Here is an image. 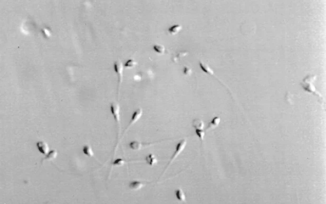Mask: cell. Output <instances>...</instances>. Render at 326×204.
<instances>
[{"label": "cell", "mask_w": 326, "mask_h": 204, "mask_svg": "<svg viewBox=\"0 0 326 204\" xmlns=\"http://www.w3.org/2000/svg\"><path fill=\"white\" fill-rule=\"evenodd\" d=\"M187 145V140L186 139H183V140H182L181 141H179V142L177 143L176 146L175 147V151L174 152V153L173 154V156H172L171 160H169V163L167 165L165 169L164 172H163V175L164 174L165 172H166L167 170L169 168V167L170 166L171 164H172L175 159L177 158V157L181 154L183 151L184 150V149L185 148L186 146Z\"/></svg>", "instance_id": "cell-2"}, {"label": "cell", "mask_w": 326, "mask_h": 204, "mask_svg": "<svg viewBox=\"0 0 326 204\" xmlns=\"http://www.w3.org/2000/svg\"><path fill=\"white\" fill-rule=\"evenodd\" d=\"M175 196L177 200L181 202H186V197L183 190L181 188H178L175 190Z\"/></svg>", "instance_id": "cell-11"}, {"label": "cell", "mask_w": 326, "mask_h": 204, "mask_svg": "<svg viewBox=\"0 0 326 204\" xmlns=\"http://www.w3.org/2000/svg\"><path fill=\"white\" fill-rule=\"evenodd\" d=\"M143 110L141 108H139V109H137V110L135 111L132 114V116L131 117V119H130L128 125L127 126L126 130H125V131H124V135L125 133H126V132L128 130V129L132 126L134 124H135L136 122L138 121L139 119H141V117L143 115Z\"/></svg>", "instance_id": "cell-5"}, {"label": "cell", "mask_w": 326, "mask_h": 204, "mask_svg": "<svg viewBox=\"0 0 326 204\" xmlns=\"http://www.w3.org/2000/svg\"><path fill=\"white\" fill-rule=\"evenodd\" d=\"M145 185V184H144L141 182L138 181H134L130 182L129 185V187L131 190L136 191V190H138L141 189Z\"/></svg>", "instance_id": "cell-9"}, {"label": "cell", "mask_w": 326, "mask_h": 204, "mask_svg": "<svg viewBox=\"0 0 326 204\" xmlns=\"http://www.w3.org/2000/svg\"><path fill=\"white\" fill-rule=\"evenodd\" d=\"M316 79V76L314 75H308L303 80L301 83V85L305 91L313 94L317 96L319 98H321V94L315 89L314 85V82Z\"/></svg>", "instance_id": "cell-1"}, {"label": "cell", "mask_w": 326, "mask_h": 204, "mask_svg": "<svg viewBox=\"0 0 326 204\" xmlns=\"http://www.w3.org/2000/svg\"><path fill=\"white\" fill-rule=\"evenodd\" d=\"M192 126L195 129L203 130L204 128V123L202 120L200 119H194L192 122Z\"/></svg>", "instance_id": "cell-15"}, {"label": "cell", "mask_w": 326, "mask_h": 204, "mask_svg": "<svg viewBox=\"0 0 326 204\" xmlns=\"http://www.w3.org/2000/svg\"><path fill=\"white\" fill-rule=\"evenodd\" d=\"M195 134L196 135L198 136V138H200L202 142H203L204 140L205 135V132L203 130H200V129H195Z\"/></svg>", "instance_id": "cell-18"}, {"label": "cell", "mask_w": 326, "mask_h": 204, "mask_svg": "<svg viewBox=\"0 0 326 204\" xmlns=\"http://www.w3.org/2000/svg\"><path fill=\"white\" fill-rule=\"evenodd\" d=\"M182 29V26L179 24H175L171 26L169 28V34L172 35H175L178 34Z\"/></svg>", "instance_id": "cell-13"}, {"label": "cell", "mask_w": 326, "mask_h": 204, "mask_svg": "<svg viewBox=\"0 0 326 204\" xmlns=\"http://www.w3.org/2000/svg\"><path fill=\"white\" fill-rule=\"evenodd\" d=\"M125 164V161L122 158H118L113 163V166H122L124 165Z\"/></svg>", "instance_id": "cell-20"}, {"label": "cell", "mask_w": 326, "mask_h": 204, "mask_svg": "<svg viewBox=\"0 0 326 204\" xmlns=\"http://www.w3.org/2000/svg\"><path fill=\"white\" fill-rule=\"evenodd\" d=\"M114 70L116 73L117 74L118 77V93H120V86L122 84L123 78V71H124V65L123 63L120 60H118L114 63Z\"/></svg>", "instance_id": "cell-3"}, {"label": "cell", "mask_w": 326, "mask_h": 204, "mask_svg": "<svg viewBox=\"0 0 326 204\" xmlns=\"http://www.w3.org/2000/svg\"><path fill=\"white\" fill-rule=\"evenodd\" d=\"M137 63L136 61H135V60H129L126 62V63L125 64V67L126 68H134L135 66L136 65Z\"/></svg>", "instance_id": "cell-19"}, {"label": "cell", "mask_w": 326, "mask_h": 204, "mask_svg": "<svg viewBox=\"0 0 326 204\" xmlns=\"http://www.w3.org/2000/svg\"><path fill=\"white\" fill-rule=\"evenodd\" d=\"M199 65H200V68H201V70H202L206 74L210 75H211V76H213L215 77H216L218 80L221 81H220V80L218 79L217 76L214 74V72L213 70L210 68V66H209L208 64L202 62V61H199Z\"/></svg>", "instance_id": "cell-6"}, {"label": "cell", "mask_w": 326, "mask_h": 204, "mask_svg": "<svg viewBox=\"0 0 326 204\" xmlns=\"http://www.w3.org/2000/svg\"><path fill=\"white\" fill-rule=\"evenodd\" d=\"M220 121H221V118H220V117L216 116V117H214L212 120L209 123L208 125L207 126L206 130H212V129H214L215 128H217V126L219 125V124H220Z\"/></svg>", "instance_id": "cell-10"}, {"label": "cell", "mask_w": 326, "mask_h": 204, "mask_svg": "<svg viewBox=\"0 0 326 204\" xmlns=\"http://www.w3.org/2000/svg\"><path fill=\"white\" fill-rule=\"evenodd\" d=\"M145 160L149 166H153L157 163V160L153 154H150L145 158Z\"/></svg>", "instance_id": "cell-12"}, {"label": "cell", "mask_w": 326, "mask_h": 204, "mask_svg": "<svg viewBox=\"0 0 326 204\" xmlns=\"http://www.w3.org/2000/svg\"><path fill=\"white\" fill-rule=\"evenodd\" d=\"M58 155V153L57 152L55 149H53V150H51V151L49 152V153H48L47 154V155L45 156L43 159L42 160V162H44V160H54L56 158L57 156Z\"/></svg>", "instance_id": "cell-14"}, {"label": "cell", "mask_w": 326, "mask_h": 204, "mask_svg": "<svg viewBox=\"0 0 326 204\" xmlns=\"http://www.w3.org/2000/svg\"><path fill=\"white\" fill-rule=\"evenodd\" d=\"M148 144H144V143H141L140 142L138 141H137V140H134L132 141L129 143V146L130 147V148L134 151H139L141 149L143 148L144 147L147 146V145Z\"/></svg>", "instance_id": "cell-8"}, {"label": "cell", "mask_w": 326, "mask_h": 204, "mask_svg": "<svg viewBox=\"0 0 326 204\" xmlns=\"http://www.w3.org/2000/svg\"><path fill=\"white\" fill-rule=\"evenodd\" d=\"M153 49L156 53L160 54H163L165 52V48L164 46H163V45L158 44H155L153 46Z\"/></svg>", "instance_id": "cell-17"}, {"label": "cell", "mask_w": 326, "mask_h": 204, "mask_svg": "<svg viewBox=\"0 0 326 204\" xmlns=\"http://www.w3.org/2000/svg\"><path fill=\"white\" fill-rule=\"evenodd\" d=\"M83 152L85 155L89 157H93L94 155V152L90 146L86 145L83 147Z\"/></svg>", "instance_id": "cell-16"}, {"label": "cell", "mask_w": 326, "mask_h": 204, "mask_svg": "<svg viewBox=\"0 0 326 204\" xmlns=\"http://www.w3.org/2000/svg\"><path fill=\"white\" fill-rule=\"evenodd\" d=\"M120 105L117 103L113 102L110 105V111L111 114L113 115L114 119L116 123L117 124L119 129L120 128Z\"/></svg>", "instance_id": "cell-4"}, {"label": "cell", "mask_w": 326, "mask_h": 204, "mask_svg": "<svg viewBox=\"0 0 326 204\" xmlns=\"http://www.w3.org/2000/svg\"><path fill=\"white\" fill-rule=\"evenodd\" d=\"M192 70L188 66H184L183 70V74L185 75L190 76L192 74Z\"/></svg>", "instance_id": "cell-21"}, {"label": "cell", "mask_w": 326, "mask_h": 204, "mask_svg": "<svg viewBox=\"0 0 326 204\" xmlns=\"http://www.w3.org/2000/svg\"><path fill=\"white\" fill-rule=\"evenodd\" d=\"M36 147L40 153L43 155H47L49 152V147L47 142L43 140L36 142Z\"/></svg>", "instance_id": "cell-7"}]
</instances>
